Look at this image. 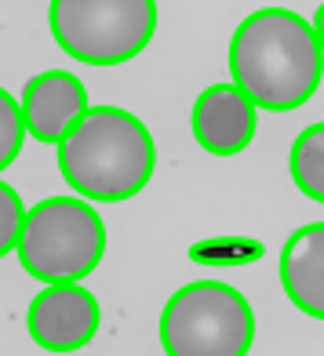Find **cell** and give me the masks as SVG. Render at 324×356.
Instances as JSON below:
<instances>
[{"mask_svg":"<svg viewBox=\"0 0 324 356\" xmlns=\"http://www.w3.org/2000/svg\"><path fill=\"white\" fill-rule=\"evenodd\" d=\"M230 76L259 109L291 113L314 99L324 76V47L314 22L288 8H259L233 29Z\"/></svg>","mask_w":324,"mask_h":356,"instance_id":"1","label":"cell"},{"mask_svg":"<svg viewBox=\"0 0 324 356\" xmlns=\"http://www.w3.org/2000/svg\"><path fill=\"white\" fill-rule=\"evenodd\" d=\"M157 168L153 135L135 113L95 106L59 142V171L84 200L121 204L150 186Z\"/></svg>","mask_w":324,"mask_h":356,"instance_id":"2","label":"cell"},{"mask_svg":"<svg viewBox=\"0 0 324 356\" xmlns=\"http://www.w3.org/2000/svg\"><path fill=\"white\" fill-rule=\"evenodd\" d=\"M106 254V225L84 197H47L26 211L19 262L40 284L84 280Z\"/></svg>","mask_w":324,"mask_h":356,"instance_id":"3","label":"cell"},{"mask_svg":"<svg viewBox=\"0 0 324 356\" xmlns=\"http://www.w3.org/2000/svg\"><path fill=\"white\" fill-rule=\"evenodd\" d=\"M255 313L233 284L197 280L179 287L160 313V346L168 356H248Z\"/></svg>","mask_w":324,"mask_h":356,"instance_id":"4","label":"cell"},{"mask_svg":"<svg viewBox=\"0 0 324 356\" xmlns=\"http://www.w3.org/2000/svg\"><path fill=\"white\" fill-rule=\"evenodd\" d=\"M55 44L84 66H124L157 33V0H52Z\"/></svg>","mask_w":324,"mask_h":356,"instance_id":"5","label":"cell"},{"mask_svg":"<svg viewBox=\"0 0 324 356\" xmlns=\"http://www.w3.org/2000/svg\"><path fill=\"white\" fill-rule=\"evenodd\" d=\"M99 316V298L88 287H80V280H62L47 284L29 302L26 327L29 338L47 353H77L95 338Z\"/></svg>","mask_w":324,"mask_h":356,"instance_id":"6","label":"cell"},{"mask_svg":"<svg viewBox=\"0 0 324 356\" xmlns=\"http://www.w3.org/2000/svg\"><path fill=\"white\" fill-rule=\"evenodd\" d=\"M255 117L259 106L252 102V95L230 80V84H212L197 95L190 124L201 149L215 156H237L255 138Z\"/></svg>","mask_w":324,"mask_h":356,"instance_id":"7","label":"cell"},{"mask_svg":"<svg viewBox=\"0 0 324 356\" xmlns=\"http://www.w3.org/2000/svg\"><path fill=\"white\" fill-rule=\"evenodd\" d=\"M88 106V88L80 84V76L70 70H44L33 80H26L22 88V113L29 138L37 142H62V135L84 117Z\"/></svg>","mask_w":324,"mask_h":356,"instance_id":"8","label":"cell"},{"mask_svg":"<svg viewBox=\"0 0 324 356\" xmlns=\"http://www.w3.org/2000/svg\"><path fill=\"white\" fill-rule=\"evenodd\" d=\"M281 284L299 313L324 320V222H310L281 248Z\"/></svg>","mask_w":324,"mask_h":356,"instance_id":"9","label":"cell"},{"mask_svg":"<svg viewBox=\"0 0 324 356\" xmlns=\"http://www.w3.org/2000/svg\"><path fill=\"white\" fill-rule=\"evenodd\" d=\"M291 182L299 186L302 197L324 204V120L302 127L299 138L291 142Z\"/></svg>","mask_w":324,"mask_h":356,"instance_id":"10","label":"cell"},{"mask_svg":"<svg viewBox=\"0 0 324 356\" xmlns=\"http://www.w3.org/2000/svg\"><path fill=\"white\" fill-rule=\"evenodd\" d=\"M26 138H29V127H26L22 102H15V95L0 88V171L19 160Z\"/></svg>","mask_w":324,"mask_h":356,"instance_id":"11","label":"cell"},{"mask_svg":"<svg viewBox=\"0 0 324 356\" xmlns=\"http://www.w3.org/2000/svg\"><path fill=\"white\" fill-rule=\"evenodd\" d=\"M22 229H26L22 197L15 193V186H8L4 178H0V258L11 254V251H19Z\"/></svg>","mask_w":324,"mask_h":356,"instance_id":"12","label":"cell"},{"mask_svg":"<svg viewBox=\"0 0 324 356\" xmlns=\"http://www.w3.org/2000/svg\"><path fill=\"white\" fill-rule=\"evenodd\" d=\"M314 29H317V37H321V47H324V4L314 11Z\"/></svg>","mask_w":324,"mask_h":356,"instance_id":"13","label":"cell"}]
</instances>
